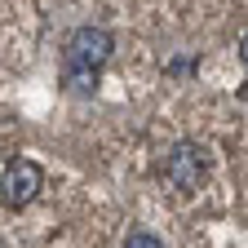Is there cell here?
Masks as SVG:
<instances>
[{
    "label": "cell",
    "mask_w": 248,
    "mask_h": 248,
    "mask_svg": "<svg viewBox=\"0 0 248 248\" xmlns=\"http://www.w3.org/2000/svg\"><path fill=\"white\" fill-rule=\"evenodd\" d=\"M204 177H208V151H204L200 142H177V146L164 155V182L177 186L182 195L200 191Z\"/></svg>",
    "instance_id": "2"
},
{
    "label": "cell",
    "mask_w": 248,
    "mask_h": 248,
    "mask_svg": "<svg viewBox=\"0 0 248 248\" xmlns=\"http://www.w3.org/2000/svg\"><path fill=\"white\" fill-rule=\"evenodd\" d=\"M115 36L107 27H76L62 45V89L67 93H93L102 76V62L111 58Z\"/></svg>",
    "instance_id": "1"
},
{
    "label": "cell",
    "mask_w": 248,
    "mask_h": 248,
    "mask_svg": "<svg viewBox=\"0 0 248 248\" xmlns=\"http://www.w3.org/2000/svg\"><path fill=\"white\" fill-rule=\"evenodd\" d=\"M120 248H164L160 239H155L151 231H129V239H124Z\"/></svg>",
    "instance_id": "4"
},
{
    "label": "cell",
    "mask_w": 248,
    "mask_h": 248,
    "mask_svg": "<svg viewBox=\"0 0 248 248\" xmlns=\"http://www.w3.org/2000/svg\"><path fill=\"white\" fill-rule=\"evenodd\" d=\"M40 182H45V173H40V164L36 160H9L5 164V173H0V195H5V204L9 208H27L31 200L40 195Z\"/></svg>",
    "instance_id": "3"
},
{
    "label": "cell",
    "mask_w": 248,
    "mask_h": 248,
    "mask_svg": "<svg viewBox=\"0 0 248 248\" xmlns=\"http://www.w3.org/2000/svg\"><path fill=\"white\" fill-rule=\"evenodd\" d=\"M239 58H244V67H248V31L239 36Z\"/></svg>",
    "instance_id": "5"
}]
</instances>
